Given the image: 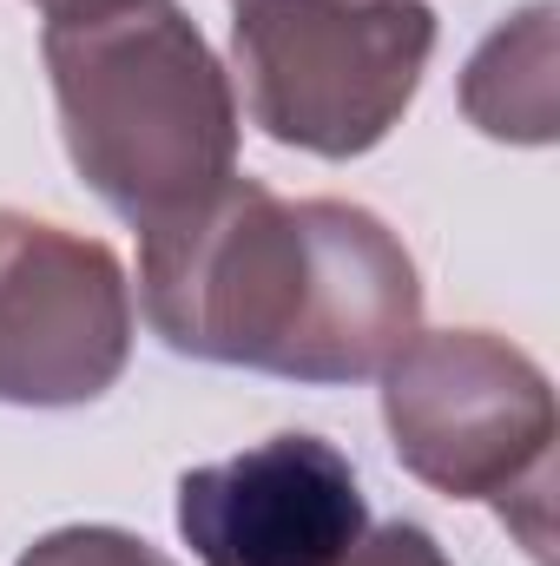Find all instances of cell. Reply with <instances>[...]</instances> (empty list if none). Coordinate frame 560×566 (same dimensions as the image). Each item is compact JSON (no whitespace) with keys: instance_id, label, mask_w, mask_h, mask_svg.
I'll return each mask as SVG.
<instances>
[{"instance_id":"6da1fadb","label":"cell","mask_w":560,"mask_h":566,"mask_svg":"<svg viewBox=\"0 0 560 566\" xmlns=\"http://www.w3.org/2000/svg\"><path fill=\"white\" fill-rule=\"evenodd\" d=\"M139 303L178 356L317 389L383 376L422 329L416 258L376 211L265 178H225L139 231Z\"/></svg>"},{"instance_id":"7a4b0ae2","label":"cell","mask_w":560,"mask_h":566,"mask_svg":"<svg viewBox=\"0 0 560 566\" xmlns=\"http://www.w3.org/2000/svg\"><path fill=\"white\" fill-rule=\"evenodd\" d=\"M73 171L126 224H165L238 178L231 73L178 0H126L40 33Z\"/></svg>"},{"instance_id":"3957f363","label":"cell","mask_w":560,"mask_h":566,"mask_svg":"<svg viewBox=\"0 0 560 566\" xmlns=\"http://www.w3.org/2000/svg\"><path fill=\"white\" fill-rule=\"evenodd\" d=\"M396 461L448 501H495L521 547L548 566L554 507V382L495 329H416L383 369Z\"/></svg>"},{"instance_id":"277c9868","label":"cell","mask_w":560,"mask_h":566,"mask_svg":"<svg viewBox=\"0 0 560 566\" xmlns=\"http://www.w3.org/2000/svg\"><path fill=\"white\" fill-rule=\"evenodd\" d=\"M251 126L310 158H363L416 99L435 13L422 0H231Z\"/></svg>"},{"instance_id":"5b68a950","label":"cell","mask_w":560,"mask_h":566,"mask_svg":"<svg viewBox=\"0 0 560 566\" xmlns=\"http://www.w3.org/2000/svg\"><path fill=\"white\" fill-rule=\"evenodd\" d=\"M133 356V283L113 244L0 211V402H100Z\"/></svg>"},{"instance_id":"8992f818","label":"cell","mask_w":560,"mask_h":566,"mask_svg":"<svg viewBox=\"0 0 560 566\" xmlns=\"http://www.w3.org/2000/svg\"><path fill=\"white\" fill-rule=\"evenodd\" d=\"M363 527V481L323 434H271L178 481V534L198 566H336Z\"/></svg>"},{"instance_id":"52a82bcc","label":"cell","mask_w":560,"mask_h":566,"mask_svg":"<svg viewBox=\"0 0 560 566\" xmlns=\"http://www.w3.org/2000/svg\"><path fill=\"white\" fill-rule=\"evenodd\" d=\"M462 113L508 145L554 139V7L535 0L508 27L481 40V53L462 73Z\"/></svg>"},{"instance_id":"ba28073f","label":"cell","mask_w":560,"mask_h":566,"mask_svg":"<svg viewBox=\"0 0 560 566\" xmlns=\"http://www.w3.org/2000/svg\"><path fill=\"white\" fill-rule=\"evenodd\" d=\"M20 566H172V560L126 527H60V534H40L20 554Z\"/></svg>"},{"instance_id":"9c48e42d","label":"cell","mask_w":560,"mask_h":566,"mask_svg":"<svg viewBox=\"0 0 560 566\" xmlns=\"http://www.w3.org/2000/svg\"><path fill=\"white\" fill-rule=\"evenodd\" d=\"M336 566H455V560L435 547L428 527H416V521H390V527H363V541H356Z\"/></svg>"},{"instance_id":"30bf717a","label":"cell","mask_w":560,"mask_h":566,"mask_svg":"<svg viewBox=\"0 0 560 566\" xmlns=\"http://www.w3.org/2000/svg\"><path fill=\"white\" fill-rule=\"evenodd\" d=\"M46 20H80V13H106V7H126V0H33Z\"/></svg>"}]
</instances>
